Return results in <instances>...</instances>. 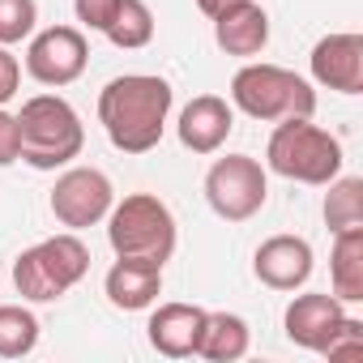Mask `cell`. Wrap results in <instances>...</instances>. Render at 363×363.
I'll return each mask as SVG.
<instances>
[{"label":"cell","mask_w":363,"mask_h":363,"mask_svg":"<svg viewBox=\"0 0 363 363\" xmlns=\"http://www.w3.org/2000/svg\"><path fill=\"white\" fill-rule=\"evenodd\" d=\"M325 223L329 231L363 227V179L359 175H333L325 184Z\"/></svg>","instance_id":"ffe728a7"},{"label":"cell","mask_w":363,"mask_h":363,"mask_svg":"<svg viewBox=\"0 0 363 363\" xmlns=\"http://www.w3.org/2000/svg\"><path fill=\"white\" fill-rule=\"evenodd\" d=\"M329 286L342 303H363V227L333 231L329 248Z\"/></svg>","instance_id":"e0dca14e"},{"label":"cell","mask_w":363,"mask_h":363,"mask_svg":"<svg viewBox=\"0 0 363 363\" xmlns=\"http://www.w3.org/2000/svg\"><path fill=\"white\" fill-rule=\"evenodd\" d=\"M120 52H141L154 39V9L145 0H120V9L111 18V26L103 30Z\"/></svg>","instance_id":"d6986e66"},{"label":"cell","mask_w":363,"mask_h":363,"mask_svg":"<svg viewBox=\"0 0 363 363\" xmlns=\"http://www.w3.org/2000/svg\"><path fill=\"white\" fill-rule=\"evenodd\" d=\"M235 128V107L218 94H197L184 111H179V145L193 154H218Z\"/></svg>","instance_id":"4fadbf2b"},{"label":"cell","mask_w":363,"mask_h":363,"mask_svg":"<svg viewBox=\"0 0 363 363\" xmlns=\"http://www.w3.org/2000/svg\"><path fill=\"white\" fill-rule=\"evenodd\" d=\"M39 5L35 0H0V48H13L35 35Z\"/></svg>","instance_id":"7402d4cb"},{"label":"cell","mask_w":363,"mask_h":363,"mask_svg":"<svg viewBox=\"0 0 363 363\" xmlns=\"http://www.w3.org/2000/svg\"><path fill=\"white\" fill-rule=\"evenodd\" d=\"M252 346V329L244 316L235 312H206V329H201V346L197 354L210 359V363H235L244 359Z\"/></svg>","instance_id":"ac0fdd59"},{"label":"cell","mask_w":363,"mask_h":363,"mask_svg":"<svg viewBox=\"0 0 363 363\" xmlns=\"http://www.w3.org/2000/svg\"><path fill=\"white\" fill-rule=\"evenodd\" d=\"M18 86H22V65L9 48H0V107L18 94Z\"/></svg>","instance_id":"484cf974"},{"label":"cell","mask_w":363,"mask_h":363,"mask_svg":"<svg viewBox=\"0 0 363 363\" xmlns=\"http://www.w3.org/2000/svg\"><path fill=\"white\" fill-rule=\"evenodd\" d=\"M312 269H316V257L303 235H269L252 252V274L269 291H299L308 286Z\"/></svg>","instance_id":"30bf717a"},{"label":"cell","mask_w":363,"mask_h":363,"mask_svg":"<svg viewBox=\"0 0 363 363\" xmlns=\"http://www.w3.org/2000/svg\"><path fill=\"white\" fill-rule=\"evenodd\" d=\"M18 133H22V162L35 171H56L82 158L86 145V124L77 107L60 94H35L18 111Z\"/></svg>","instance_id":"7a4b0ae2"},{"label":"cell","mask_w":363,"mask_h":363,"mask_svg":"<svg viewBox=\"0 0 363 363\" xmlns=\"http://www.w3.org/2000/svg\"><path fill=\"white\" fill-rule=\"evenodd\" d=\"M103 223H107V244L116 257H133L150 265H167L175 257L179 227H175L171 206L154 193H128L124 201L107 210Z\"/></svg>","instance_id":"3957f363"},{"label":"cell","mask_w":363,"mask_h":363,"mask_svg":"<svg viewBox=\"0 0 363 363\" xmlns=\"http://www.w3.org/2000/svg\"><path fill=\"white\" fill-rule=\"evenodd\" d=\"M116 9H120V0H73V13H77V22H82L86 30H99V35L111 26Z\"/></svg>","instance_id":"cb8c5ba5"},{"label":"cell","mask_w":363,"mask_h":363,"mask_svg":"<svg viewBox=\"0 0 363 363\" xmlns=\"http://www.w3.org/2000/svg\"><path fill=\"white\" fill-rule=\"evenodd\" d=\"M201 329H206V308L197 303H158L150 312V346L167 359H189L201 346Z\"/></svg>","instance_id":"9a60e30c"},{"label":"cell","mask_w":363,"mask_h":363,"mask_svg":"<svg viewBox=\"0 0 363 363\" xmlns=\"http://www.w3.org/2000/svg\"><path fill=\"white\" fill-rule=\"evenodd\" d=\"M39 346V316L22 303H0V359H26Z\"/></svg>","instance_id":"44dd1931"},{"label":"cell","mask_w":363,"mask_h":363,"mask_svg":"<svg viewBox=\"0 0 363 363\" xmlns=\"http://www.w3.org/2000/svg\"><path fill=\"white\" fill-rule=\"evenodd\" d=\"M231 107H240L252 120L278 124V120H312L316 116V90L308 77L282 69V65H265V60H248L235 77H231Z\"/></svg>","instance_id":"277c9868"},{"label":"cell","mask_w":363,"mask_h":363,"mask_svg":"<svg viewBox=\"0 0 363 363\" xmlns=\"http://www.w3.org/2000/svg\"><path fill=\"white\" fill-rule=\"evenodd\" d=\"M269 197V175L252 154H227L214 158L206 171V201L227 223H248L265 210Z\"/></svg>","instance_id":"52a82bcc"},{"label":"cell","mask_w":363,"mask_h":363,"mask_svg":"<svg viewBox=\"0 0 363 363\" xmlns=\"http://www.w3.org/2000/svg\"><path fill=\"white\" fill-rule=\"evenodd\" d=\"M22 158V133H18V116L0 107V167H9Z\"/></svg>","instance_id":"d4e9b609"},{"label":"cell","mask_w":363,"mask_h":363,"mask_svg":"<svg viewBox=\"0 0 363 363\" xmlns=\"http://www.w3.org/2000/svg\"><path fill=\"white\" fill-rule=\"evenodd\" d=\"M227 5H235V0H197V9H201L206 18H214V13H223Z\"/></svg>","instance_id":"4316f807"},{"label":"cell","mask_w":363,"mask_h":363,"mask_svg":"<svg viewBox=\"0 0 363 363\" xmlns=\"http://www.w3.org/2000/svg\"><path fill=\"white\" fill-rule=\"evenodd\" d=\"M320 354H325V359H359V354H363V320L342 316L337 333L325 342V350H320Z\"/></svg>","instance_id":"603a6c76"},{"label":"cell","mask_w":363,"mask_h":363,"mask_svg":"<svg viewBox=\"0 0 363 363\" xmlns=\"http://www.w3.org/2000/svg\"><path fill=\"white\" fill-rule=\"evenodd\" d=\"M103 295L120 312H145L162 295V265L133 261V257H116V265L103 278Z\"/></svg>","instance_id":"2e32d148"},{"label":"cell","mask_w":363,"mask_h":363,"mask_svg":"<svg viewBox=\"0 0 363 363\" xmlns=\"http://www.w3.org/2000/svg\"><path fill=\"white\" fill-rule=\"evenodd\" d=\"M90 274V248L77 231L48 235L13 261V286L26 303H56Z\"/></svg>","instance_id":"8992f818"},{"label":"cell","mask_w":363,"mask_h":363,"mask_svg":"<svg viewBox=\"0 0 363 363\" xmlns=\"http://www.w3.org/2000/svg\"><path fill=\"white\" fill-rule=\"evenodd\" d=\"M111 206H116V189H111L107 171H99V167H65L48 197L52 218L69 231L99 227Z\"/></svg>","instance_id":"ba28073f"},{"label":"cell","mask_w":363,"mask_h":363,"mask_svg":"<svg viewBox=\"0 0 363 363\" xmlns=\"http://www.w3.org/2000/svg\"><path fill=\"white\" fill-rule=\"evenodd\" d=\"M90 65V43L77 26H48L39 35H30L26 48V73L39 86H73Z\"/></svg>","instance_id":"9c48e42d"},{"label":"cell","mask_w":363,"mask_h":363,"mask_svg":"<svg viewBox=\"0 0 363 363\" xmlns=\"http://www.w3.org/2000/svg\"><path fill=\"white\" fill-rule=\"evenodd\" d=\"M342 316H346V303H342L333 291H303V295H295V299L286 303L282 329H286V337H291L295 346L320 354L325 342L337 333Z\"/></svg>","instance_id":"7c38bea8"},{"label":"cell","mask_w":363,"mask_h":363,"mask_svg":"<svg viewBox=\"0 0 363 363\" xmlns=\"http://www.w3.org/2000/svg\"><path fill=\"white\" fill-rule=\"evenodd\" d=\"M210 22H214V43L235 60H257L269 48V13L257 0H235Z\"/></svg>","instance_id":"5bb4252c"},{"label":"cell","mask_w":363,"mask_h":363,"mask_svg":"<svg viewBox=\"0 0 363 363\" xmlns=\"http://www.w3.org/2000/svg\"><path fill=\"white\" fill-rule=\"evenodd\" d=\"M265 167L295 184L325 189L333 175H342V141L312 120H278L265 145Z\"/></svg>","instance_id":"5b68a950"},{"label":"cell","mask_w":363,"mask_h":363,"mask_svg":"<svg viewBox=\"0 0 363 363\" xmlns=\"http://www.w3.org/2000/svg\"><path fill=\"white\" fill-rule=\"evenodd\" d=\"M312 82L337 94H363V35L354 30H337L316 39L312 56Z\"/></svg>","instance_id":"8fae6325"},{"label":"cell","mask_w":363,"mask_h":363,"mask_svg":"<svg viewBox=\"0 0 363 363\" xmlns=\"http://www.w3.org/2000/svg\"><path fill=\"white\" fill-rule=\"evenodd\" d=\"M171 86L158 73H124L99 90V124L120 154H150L171 116Z\"/></svg>","instance_id":"6da1fadb"}]
</instances>
